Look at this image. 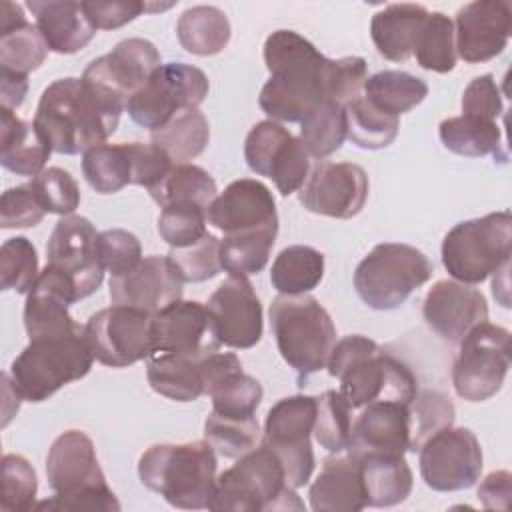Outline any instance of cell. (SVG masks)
Listing matches in <instances>:
<instances>
[{"instance_id": "cell-14", "label": "cell", "mask_w": 512, "mask_h": 512, "mask_svg": "<svg viewBox=\"0 0 512 512\" xmlns=\"http://www.w3.org/2000/svg\"><path fill=\"white\" fill-rule=\"evenodd\" d=\"M84 338L100 364L132 366L152 354V314L112 304L88 318Z\"/></svg>"}, {"instance_id": "cell-28", "label": "cell", "mask_w": 512, "mask_h": 512, "mask_svg": "<svg viewBox=\"0 0 512 512\" xmlns=\"http://www.w3.org/2000/svg\"><path fill=\"white\" fill-rule=\"evenodd\" d=\"M26 8L36 18V26L56 54H76L96 36L84 4L72 0H30Z\"/></svg>"}, {"instance_id": "cell-38", "label": "cell", "mask_w": 512, "mask_h": 512, "mask_svg": "<svg viewBox=\"0 0 512 512\" xmlns=\"http://www.w3.org/2000/svg\"><path fill=\"white\" fill-rule=\"evenodd\" d=\"M324 276V254L312 246H286L270 268V282L278 294L298 296L314 290Z\"/></svg>"}, {"instance_id": "cell-3", "label": "cell", "mask_w": 512, "mask_h": 512, "mask_svg": "<svg viewBox=\"0 0 512 512\" xmlns=\"http://www.w3.org/2000/svg\"><path fill=\"white\" fill-rule=\"evenodd\" d=\"M326 368L332 378L340 380V394L352 408H362L374 400L412 404L418 394L414 372L362 334L338 340Z\"/></svg>"}, {"instance_id": "cell-55", "label": "cell", "mask_w": 512, "mask_h": 512, "mask_svg": "<svg viewBox=\"0 0 512 512\" xmlns=\"http://www.w3.org/2000/svg\"><path fill=\"white\" fill-rule=\"evenodd\" d=\"M98 260L110 276L132 270L142 260L140 240L122 228H110L98 236Z\"/></svg>"}, {"instance_id": "cell-21", "label": "cell", "mask_w": 512, "mask_h": 512, "mask_svg": "<svg viewBox=\"0 0 512 512\" xmlns=\"http://www.w3.org/2000/svg\"><path fill=\"white\" fill-rule=\"evenodd\" d=\"M206 308L224 346L246 350L260 342L264 332L262 304L246 276H228L212 292Z\"/></svg>"}, {"instance_id": "cell-46", "label": "cell", "mask_w": 512, "mask_h": 512, "mask_svg": "<svg viewBox=\"0 0 512 512\" xmlns=\"http://www.w3.org/2000/svg\"><path fill=\"white\" fill-rule=\"evenodd\" d=\"M420 68L446 74L456 66L454 22L444 12H428L422 32L416 40L414 52Z\"/></svg>"}, {"instance_id": "cell-22", "label": "cell", "mask_w": 512, "mask_h": 512, "mask_svg": "<svg viewBox=\"0 0 512 512\" xmlns=\"http://www.w3.org/2000/svg\"><path fill=\"white\" fill-rule=\"evenodd\" d=\"M410 404L374 400L362 406L352 420L348 454L356 460L368 456H404L410 450Z\"/></svg>"}, {"instance_id": "cell-48", "label": "cell", "mask_w": 512, "mask_h": 512, "mask_svg": "<svg viewBox=\"0 0 512 512\" xmlns=\"http://www.w3.org/2000/svg\"><path fill=\"white\" fill-rule=\"evenodd\" d=\"M204 438L216 454L238 460L256 448L260 440V424L256 416L228 418L212 412L204 422Z\"/></svg>"}, {"instance_id": "cell-35", "label": "cell", "mask_w": 512, "mask_h": 512, "mask_svg": "<svg viewBox=\"0 0 512 512\" xmlns=\"http://www.w3.org/2000/svg\"><path fill=\"white\" fill-rule=\"evenodd\" d=\"M358 462L368 506L390 508L410 496L414 476L404 456H368Z\"/></svg>"}, {"instance_id": "cell-4", "label": "cell", "mask_w": 512, "mask_h": 512, "mask_svg": "<svg viewBox=\"0 0 512 512\" xmlns=\"http://www.w3.org/2000/svg\"><path fill=\"white\" fill-rule=\"evenodd\" d=\"M46 478L54 496L38 502L36 510L118 512L122 506L106 484L94 442L82 430L60 434L46 456Z\"/></svg>"}, {"instance_id": "cell-23", "label": "cell", "mask_w": 512, "mask_h": 512, "mask_svg": "<svg viewBox=\"0 0 512 512\" xmlns=\"http://www.w3.org/2000/svg\"><path fill=\"white\" fill-rule=\"evenodd\" d=\"M182 278L168 256H146L132 270L110 276V300L156 314L182 298Z\"/></svg>"}, {"instance_id": "cell-13", "label": "cell", "mask_w": 512, "mask_h": 512, "mask_svg": "<svg viewBox=\"0 0 512 512\" xmlns=\"http://www.w3.org/2000/svg\"><path fill=\"white\" fill-rule=\"evenodd\" d=\"M316 418V396L294 394L278 400L266 414L262 442L282 464L290 488L304 486L314 470L310 436Z\"/></svg>"}, {"instance_id": "cell-29", "label": "cell", "mask_w": 512, "mask_h": 512, "mask_svg": "<svg viewBox=\"0 0 512 512\" xmlns=\"http://www.w3.org/2000/svg\"><path fill=\"white\" fill-rule=\"evenodd\" d=\"M314 512H358L368 506L360 474V462L354 456L326 458L320 474L308 492Z\"/></svg>"}, {"instance_id": "cell-42", "label": "cell", "mask_w": 512, "mask_h": 512, "mask_svg": "<svg viewBox=\"0 0 512 512\" xmlns=\"http://www.w3.org/2000/svg\"><path fill=\"white\" fill-rule=\"evenodd\" d=\"M344 114H346V138L358 148L380 150L390 146L398 136V128H400L398 116H392L380 110L362 94H358L356 98L344 104Z\"/></svg>"}, {"instance_id": "cell-6", "label": "cell", "mask_w": 512, "mask_h": 512, "mask_svg": "<svg viewBox=\"0 0 512 512\" xmlns=\"http://www.w3.org/2000/svg\"><path fill=\"white\" fill-rule=\"evenodd\" d=\"M94 356L84 338V328L32 338L14 358L10 382L26 402H44L66 384L84 378Z\"/></svg>"}, {"instance_id": "cell-1", "label": "cell", "mask_w": 512, "mask_h": 512, "mask_svg": "<svg viewBox=\"0 0 512 512\" xmlns=\"http://www.w3.org/2000/svg\"><path fill=\"white\" fill-rule=\"evenodd\" d=\"M264 64L270 78L258 104L274 122H302L326 100L346 104L358 94L366 76L360 56L326 58L294 30H276L264 42Z\"/></svg>"}, {"instance_id": "cell-9", "label": "cell", "mask_w": 512, "mask_h": 512, "mask_svg": "<svg viewBox=\"0 0 512 512\" xmlns=\"http://www.w3.org/2000/svg\"><path fill=\"white\" fill-rule=\"evenodd\" d=\"M512 216L508 210L458 222L442 240V264L462 284H480L510 262Z\"/></svg>"}, {"instance_id": "cell-12", "label": "cell", "mask_w": 512, "mask_h": 512, "mask_svg": "<svg viewBox=\"0 0 512 512\" xmlns=\"http://www.w3.org/2000/svg\"><path fill=\"white\" fill-rule=\"evenodd\" d=\"M208 90V76L200 68L184 62H168L128 98L126 112L138 126L154 132L178 112L198 108L208 96Z\"/></svg>"}, {"instance_id": "cell-58", "label": "cell", "mask_w": 512, "mask_h": 512, "mask_svg": "<svg viewBox=\"0 0 512 512\" xmlns=\"http://www.w3.org/2000/svg\"><path fill=\"white\" fill-rule=\"evenodd\" d=\"M132 162V184L152 188L156 186L168 170L176 164L170 160V156L158 148L156 144H144V142H126Z\"/></svg>"}, {"instance_id": "cell-17", "label": "cell", "mask_w": 512, "mask_h": 512, "mask_svg": "<svg viewBox=\"0 0 512 512\" xmlns=\"http://www.w3.org/2000/svg\"><path fill=\"white\" fill-rule=\"evenodd\" d=\"M368 174L354 162H318L304 186L300 204L320 216L348 220L360 214L368 200Z\"/></svg>"}, {"instance_id": "cell-10", "label": "cell", "mask_w": 512, "mask_h": 512, "mask_svg": "<svg viewBox=\"0 0 512 512\" xmlns=\"http://www.w3.org/2000/svg\"><path fill=\"white\" fill-rule=\"evenodd\" d=\"M430 276L432 262L424 252L404 242H382L356 266L354 288L368 308L396 310Z\"/></svg>"}, {"instance_id": "cell-26", "label": "cell", "mask_w": 512, "mask_h": 512, "mask_svg": "<svg viewBox=\"0 0 512 512\" xmlns=\"http://www.w3.org/2000/svg\"><path fill=\"white\" fill-rule=\"evenodd\" d=\"M204 394L212 398V412L228 418H250L262 402L260 382L242 370L232 352H212L200 358Z\"/></svg>"}, {"instance_id": "cell-43", "label": "cell", "mask_w": 512, "mask_h": 512, "mask_svg": "<svg viewBox=\"0 0 512 512\" xmlns=\"http://www.w3.org/2000/svg\"><path fill=\"white\" fill-rule=\"evenodd\" d=\"M150 196L156 204L166 206L172 202H192L202 208H210L214 198L218 196V188L214 178L196 164H174L168 174L150 190Z\"/></svg>"}, {"instance_id": "cell-44", "label": "cell", "mask_w": 512, "mask_h": 512, "mask_svg": "<svg viewBox=\"0 0 512 512\" xmlns=\"http://www.w3.org/2000/svg\"><path fill=\"white\" fill-rule=\"evenodd\" d=\"M82 174L90 188L100 194H114L132 184V162L128 144H100L82 154Z\"/></svg>"}, {"instance_id": "cell-32", "label": "cell", "mask_w": 512, "mask_h": 512, "mask_svg": "<svg viewBox=\"0 0 512 512\" xmlns=\"http://www.w3.org/2000/svg\"><path fill=\"white\" fill-rule=\"evenodd\" d=\"M426 18L428 10L422 4H388L378 10L370 22V36L378 54L392 62L408 60Z\"/></svg>"}, {"instance_id": "cell-52", "label": "cell", "mask_w": 512, "mask_h": 512, "mask_svg": "<svg viewBox=\"0 0 512 512\" xmlns=\"http://www.w3.org/2000/svg\"><path fill=\"white\" fill-rule=\"evenodd\" d=\"M38 482L32 464L20 454H4L2 458V494L0 506L4 512H28L36 498Z\"/></svg>"}, {"instance_id": "cell-18", "label": "cell", "mask_w": 512, "mask_h": 512, "mask_svg": "<svg viewBox=\"0 0 512 512\" xmlns=\"http://www.w3.org/2000/svg\"><path fill=\"white\" fill-rule=\"evenodd\" d=\"M216 324L206 308L196 300H176L152 314V354H178L204 358L220 348Z\"/></svg>"}, {"instance_id": "cell-7", "label": "cell", "mask_w": 512, "mask_h": 512, "mask_svg": "<svg viewBox=\"0 0 512 512\" xmlns=\"http://www.w3.org/2000/svg\"><path fill=\"white\" fill-rule=\"evenodd\" d=\"M270 328L284 362L300 382L326 368L336 344V328L328 310L310 294L284 296L270 304Z\"/></svg>"}, {"instance_id": "cell-8", "label": "cell", "mask_w": 512, "mask_h": 512, "mask_svg": "<svg viewBox=\"0 0 512 512\" xmlns=\"http://www.w3.org/2000/svg\"><path fill=\"white\" fill-rule=\"evenodd\" d=\"M208 510L214 512H262L304 510V502L286 484L276 454L264 442L240 456L238 462L216 476Z\"/></svg>"}, {"instance_id": "cell-24", "label": "cell", "mask_w": 512, "mask_h": 512, "mask_svg": "<svg viewBox=\"0 0 512 512\" xmlns=\"http://www.w3.org/2000/svg\"><path fill=\"white\" fill-rule=\"evenodd\" d=\"M160 66V52L150 40L126 38L108 54L92 60L82 78L128 102V98L140 90Z\"/></svg>"}, {"instance_id": "cell-27", "label": "cell", "mask_w": 512, "mask_h": 512, "mask_svg": "<svg viewBox=\"0 0 512 512\" xmlns=\"http://www.w3.org/2000/svg\"><path fill=\"white\" fill-rule=\"evenodd\" d=\"M208 224L224 236L278 224L276 202L266 184L254 178L230 182L208 208Z\"/></svg>"}, {"instance_id": "cell-2", "label": "cell", "mask_w": 512, "mask_h": 512, "mask_svg": "<svg viewBox=\"0 0 512 512\" xmlns=\"http://www.w3.org/2000/svg\"><path fill=\"white\" fill-rule=\"evenodd\" d=\"M126 102L84 78H60L44 88L34 124L58 154H84L118 128Z\"/></svg>"}, {"instance_id": "cell-30", "label": "cell", "mask_w": 512, "mask_h": 512, "mask_svg": "<svg viewBox=\"0 0 512 512\" xmlns=\"http://www.w3.org/2000/svg\"><path fill=\"white\" fill-rule=\"evenodd\" d=\"M52 146L34 122L22 120L14 110L0 108V162L16 176H38Z\"/></svg>"}, {"instance_id": "cell-36", "label": "cell", "mask_w": 512, "mask_h": 512, "mask_svg": "<svg viewBox=\"0 0 512 512\" xmlns=\"http://www.w3.org/2000/svg\"><path fill=\"white\" fill-rule=\"evenodd\" d=\"M438 136L444 148L458 156L480 158L492 154L494 158L506 160V152H502L500 126L492 120L466 114L452 116L440 122Z\"/></svg>"}, {"instance_id": "cell-15", "label": "cell", "mask_w": 512, "mask_h": 512, "mask_svg": "<svg viewBox=\"0 0 512 512\" xmlns=\"http://www.w3.org/2000/svg\"><path fill=\"white\" fill-rule=\"evenodd\" d=\"M420 476L436 492L472 488L482 474V448L468 428L446 426L418 448Z\"/></svg>"}, {"instance_id": "cell-25", "label": "cell", "mask_w": 512, "mask_h": 512, "mask_svg": "<svg viewBox=\"0 0 512 512\" xmlns=\"http://www.w3.org/2000/svg\"><path fill=\"white\" fill-rule=\"evenodd\" d=\"M422 316L442 340L458 344L468 330L488 320V304L484 294L472 284L438 280L426 292Z\"/></svg>"}, {"instance_id": "cell-40", "label": "cell", "mask_w": 512, "mask_h": 512, "mask_svg": "<svg viewBox=\"0 0 512 512\" xmlns=\"http://www.w3.org/2000/svg\"><path fill=\"white\" fill-rule=\"evenodd\" d=\"M278 224L228 234L220 240V266L230 276H250L264 270L276 242Z\"/></svg>"}, {"instance_id": "cell-54", "label": "cell", "mask_w": 512, "mask_h": 512, "mask_svg": "<svg viewBox=\"0 0 512 512\" xmlns=\"http://www.w3.org/2000/svg\"><path fill=\"white\" fill-rule=\"evenodd\" d=\"M42 208L50 214L70 216L80 204V188L74 176L58 166L44 168L30 182Z\"/></svg>"}, {"instance_id": "cell-60", "label": "cell", "mask_w": 512, "mask_h": 512, "mask_svg": "<svg viewBox=\"0 0 512 512\" xmlns=\"http://www.w3.org/2000/svg\"><path fill=\"white\" fill-rule=\"evenodd\" d=\"M512 496V474L508 470L490 472L478 486V498L486 510H508Z\"/></svg>"}, {"instance_id": "cell-11", "label": "cell", "mask_w": 512, "mask_h": 512, "mask_svg": "<svg viewBox=\"0 0 512 512\" xmlns=\"http://www.w3.org/2000/svg\"><path fill=\"white\" fill-rule=\"evenodd\" d=\"M452 366V386L468 402H484L500 392L510 368V332L492 322H480L458 342Z\"/></svg>"}, {"instance_id": "cell-51", "label": "cell", "mask_w": 512, "mask_h": 512, "mask_svg": "<svg viewBox=\"0 0 512 512\" xmlns=\"http://www.w3.org/2000/svg\"><path fill=\"white\" fill-rule=\"evenodd\" d=\"M454 404L438 390H418L410 404V450L416 452L434 432L452 426Z\"/></svg>"}, {"instance_id": "cell-37", "label": "cell", "mask_w": 512, "mask_h": 512, "mask_svg": "<svg viewBox=\"0 0 512 512\" xmlns=\"http://www.w3.org/2000/svg\"><path fill=\"white\" fill-rule=\"evenodd\" d=\"M180 46L194 56H214L222 52L230 40L228 16L208 4L186 8L176 22Z\"/></svg>"}, {"instance_id": "cell-16", "label": "cell", "mask_w": 512, "mask_h": 512, "mask_svg": "<svg viewBox=\"0 0 512 512\" xmlns=\"http://www.w3.org/2000/svg\"><path fill=\"white\" fill-rule=\"evenodd\" d=\"M244 160L252 172L270 178L282 196L298 192L310 174V154L304 144L274 120H262L250 128Z\"/></svg>"}, {"instance_id": "cell-34", "label": "cell", "mask_w": 512, "mask_h": 512, "mask_svg": "<svg viewBox=\"0 0 512 512\" xmlns=\"http://www.w3.org/2000/svg\"><path fill=\"white\" fill-rule=\"evenodd\" d=\"M70 304L72 302L56 288V284L40 272L24 302V328L30 340L78 330L80 326L68 312Z\"/></svg>"}, {"instance_id": "cell-20", "label": "cell", "mask_w": 512, "mask_h": 512, "mask_svg": "<svg viewBox=\"0 0 512 512\" xmlns=\"http://www.w3.org/2000/svg\"><path fill=\"white\" fill-rule=\"evenodd\" d=\"M512 34V10L504 0H474L456 12V56L480 64L504 52Z\"/></svg>"}, {"instance_id": "cell-33", "label": "cell", "mask_w": 512, "mask_h": 512, "mask_svg": "<svg viewBox=\"0 0 512 512\" xmlns=\"http://www.w3.org/2000/svg\"><path fill=\"white\" fill-rule=\"evenodd\" d=\"M150 388L176 402H194L204 394L200 358L154 352L146 358Z\"/></svg>"}, {"instance_id": "cell-59", "label": "cell", "mask_w": 512, "mask_h": 512, "mask_svg": "<svg viewBox=\"0 0 512 512\" xmlns=\"http://www.w3.org/2000/svg\"><path fill=\"white\" fill-rule=\"evenodd\" d=\"M84 10L94 24L96 30H114L120 28L132 20H136L142 12H156L170 8L172 4L158 6V4H146L138 0H120V2H82Z\"/></svg>"}, {"instance_id": "cell-41", "label": "cell", "mask_w": 512, "mask_h": 512, "mask_svg": "<svg viewBox=\"0 0 512 512\" xmlns=\"http://www.w3.org/2000/svg\"><path fill=\"white\" fill-rule=\"evenodd\" d=\"M208 142L210 124L198 108L178 112L168 124L152 132V144L162 148L176 164L200 156Z\"/></svg>"}, {"instance_id": "cell-31", "label": "cell", "mask_w": 512, "mask_h": 512, "mask_svg": "<svg viewBox=\"0 0 512 512\" xmlns=\"http://www.w3.org/2000/svg\"><path fill=\"white\" fill-rule=\"evenodd\" d=\"M48 44L36 24H30L22 6L4 0L0 4V68L26 74L46 60Z\"/></svg>"}, {"instance_id": "cell-50", "label": "cell", "mask_w": 512, "mask_h": 512, "mask_svg": "<svg viewBox=\"0 0 512 512\" xmlns=\"http://www.w3.org/2000/svg\"><path fill=\"white\" fill-rule=\"evenodd\" d=\"M206 208L192 202H172L162 206L158 234L170 248H184L206 234Z\"/></svg>"}, {"instance_id": "cell-5", "label": "cell", "mask_w": 512, "mask_h": 512, "mask_svg": "<svg viewBox=\"0 0 512 512\" xmlns=\"http://www.w3.org/2000/svg\"><path fill=\"white\" fill-rule=\"evenodd\" d=\"M216 466V452L206 440L154 444L138 458V478L170 506L202 510L214 494Z\"/></svg>"}, {"instance_id": "cell-57", "label": "cell", "mask_w": 512, "mask_h": 512, "mask_svg": "<svg viewBox=\"0 0 512 512\" xmlns=\"http://www.w3.org/2000/svg\"><path fill=\"white\" fill-rule=\"evenodd\" d=\"M460 106H462V114L466 116H476V118L496 122V118H500L504 112V104H502V94L494 76L482 74L470 80V84L464 88Z\"/></svg>"}, {"instance_id": "cell-45", "label": "cell", "mask_w": 512, "mask_h": 512, "mask_svg": "<svg viewBox=\"0 0 512 512\" xmlns=\"http://www.w3.org/2000/svg\"><path fill=\"white\" fill-rule=\"evenodd\" d=\"M346 140L344 106L326 100L300 122V142L314 158H326L342 148Z\"/></svg>"}, {"instance_id": "cell-19", "label": "cell", "mask_w": 512, "mask_h": 512, "mask_svg": "<svg viewBox=\"0 0 512 512\" xmlns=\"http://www.w3.org/2000/svg\"><path fill=\"white\" fill-rule=\"evenodd\" d=\"M98 236L94 224L84 216H62L46 244V264H52L72 276L78 298L96 292L104 280V268L98 260Z\"/></svg>"}, {"instance_id": "cell-53", "label": "cell", "mask_w": 512, "mask_h": 512, "mask_svg": "<svg viewBox=\"0 0 512 512\" xmlns=\"http://www.w3.org/2000/svg\"><path fill=\"white\" fill-rule=\"evenodd\" d=\"M168 258L180 274L182 282H204L222 270L220 240L208 232L190 246L170 248Z\"/></svg>"}, {"instance_id": "cell-56", "label": "cell", "mask_w": 512, "mask_h": 512, "mask_svg": "<svg viewBox=\"0 0 512 512\" xmlns=\"http://www.w3.org/2000/svg\"><path fill=\"white\" fill-rule=\"evenodd\" d=\"M46 210L30 184L8 188L0 198L2 228H30L42 222Z\"/></svg>"}, {"instance_id": "cell-39", "label": "cell", "mask_w": 512, "mask_h": 512, "mask_svg": "<svg viewBox=\"0 0 512 512\" xmlns=\"http://www.w3.org/2000/svg\"><path fill=\"white\" fill-rule=\"evenodd\" d=\"M362 96L380 110L398 116L416 108L428 96V84L402 70H380L364 80Z\"/></svg>"}, {"instance_id": "cell-49", "label": "cell", "mask_w": 512, "mask_h": 512, "mask_svg": "<svg viewBox=\"0 0 512 512\" xmlns=\"http://www.w3.org/2000/svg\"><path fill=\"white\" fill-rule=\"evenodd\" d=\"M40 276L34 244L24 238H8L0 248V286L16 294H28Z\"/></svg>"}, {"instance_id": "cell-47", "label": "cell", "mask_w": 512, "mask_h": 512, "mask_svg": "<svg viewBox=\"0 0 512 512\" xmlns=\"http://www.w3.org/2000/svg\"><path fill=\"white\" fill-rule=\"evenodd\" d=\"M352 430V406L340 394V390H326L316 396V418H314V438L316 442L332 452L340 454L348 448Z\"/></svg>"}, {"instance_id": "cell-61", "label": "cell", "mask_w": 512, "mask_h": 512, "mask_svg": "<svg viewBox=\"0 0 512 512\" xmlns=\"http://www.w3.org/2000/svg\"><path fill=\"white\" fill-rule=\"evenodd\" d=\"M28 92V76L0 68V108L16 110Z\"/></svg>"}]
</instances>
